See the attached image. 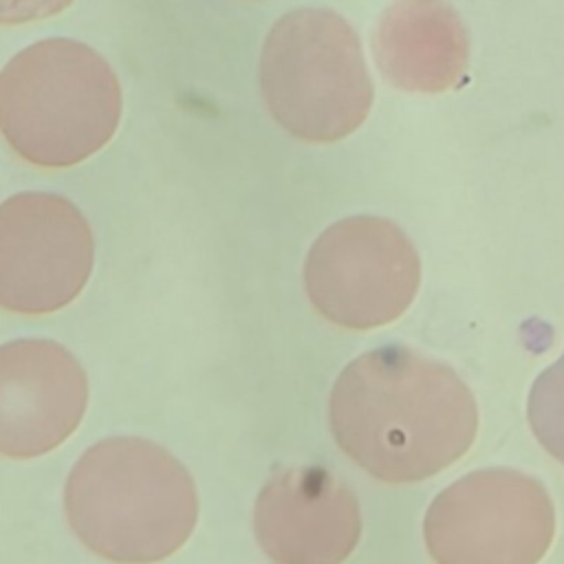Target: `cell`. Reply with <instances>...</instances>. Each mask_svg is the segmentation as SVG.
<instances>
[{
	"label": "cell",
	"instance_id": "cell-1",
	"mask_svg": "<svg viewBox=\"0 0 564 564\" xmlns=\"http://www.w3.org/2000/svg\"><path fill=\"white\" fill-rule=\"evenodd\" d=\"M330 432L339 449L388 482L430 478L474 441L478 414L452 368L403 346L350 361L330 392Z\"/></svg>",
	"mask_w": 564,
	"mask_h": 564
},
{
	"label": "cell",
	"instance_id": "cell-2",
	"mask_svg": "<svg viewBox=\"0 0 564 564\" xmlns=\"http://www.w3.org/2000/svg\"><path fill=\"white\" fill-rule=\"evenodd\" d=\"M64 509L93 553L115 562H154L185 544L198 498L189 471L167 449L115 436L95 443L75 463Z\"/></svg>",
	"mask_w": 564,
	"mask_h": 564
},
{
	"label": "cell",
	"instance_id": "cell-3",
	"mask_svg": "<svg viewBox=\"0 0 564 564\" xmlns=\"http://www.w3.org/2000/svg\"><path fill=\"white\" fill-rule=\"evenodd\" d=\"M121 88L110 64L88 44L40 40L0 73V134L40 167L75 165L115 134Z\"/></svg>",
	"mask_w": 564,
	"mask_h": 564
},
{
	"label": "cell",
	"instance_id": "cell-4",
	"mask_svg": "<svg viewBox=\"0 0 564 564\" xmlns=\"http://www.w3.org/2000/svg\"><path fill=\"white\" fill-rule=\"evenodd\" d=\"M260 90L271 117L313 143L344 139L372 104L359 37L330 9H293L271 26L260 55Z\"/></svg>",
	"mask_w": 564,
	"mask_h": 564
},
{
	"label": "cell",
	"instance_id": "cell-5",
	"mask_svg": "<svg viewBox=\"0 0 564 564\" xmlns=\"http://www.w3.org/2000/svg\"><path fill=\"white\" fill-rule=\"evenodd\" d=\"M304 284L313 306L333 324L372 328L399 317L419 284V258L401 229L355 216L330 225L311 247Z\"/></svg>",
	"mask_w": 564,
	"mask_h": 564
},
{
	"label": "cell",
	"instance_id": "cell-6",
	"mask_svg": "<svg viewBox=\"0 0 564 564\" xmlns=\"http://www.w3.org/2000/svg\"><path fill=\"white\" fill-rule=\"evenodd\" d=\"M95 238L64 196L20 192L0 203V306L44 315L70 304L93 271Z\"/></svg>",
	"mask_w": 564,
	"mask_h": 564
},
{
	"label": "cell",
	"instance_id": "cell-7",
	"mask_svg": "<svg viewBox=\"0 0 564 564\" xmlns=\"http://www.w3.org/2000/svg\"><path fill=\"white\" fill-rule=\"evenodd\" d=\"M88 401L82 364L51 339L0 346V456L33 458L79 425Z\"/></svg>",
	"mask_w": 564,
	"mask_h": 564
},
{
	"label": "cell",
	"instance_id": "cell-8",
	"mask_svg": "<svg viewBox=\"0 0 564 564\" xmlns=\"http://www.w3.org/2000/svg\"><path fill=\"white\" fill-rule=\"evenodd\" d=\"M253 529L262 551L280 564L341 562L361 531L355 494L324 467L275 471L260 489Z\"/></svg>",
	"mask_w": 564,
	"mask_h": 564
},
{
	"label": "cell",
	"instance_id": "cell-9",
	"mask_svg": "<svg viewBox=\"0 0 564 564\" xmlns=\"http://www.w3.org/2000/svg\"><path fill=\"white\" fill-rule=\"evenodd\" d=\"M553 529L544 489L516 471H478L452 485L434 500L425 520L430 551L500 549V560H513L516 549L544 551ZM538 555V553H535ZM516 560H520L516 555Z\"/></svg>",
	"mask_w": 564,
	"mask_h": 564
},
{
	"label": "cell",
	"instance_id": "cell-10",
	"mask_svg": "<svg viewBox=\"0 0 564 564\" xmlns=\"http://www.w3.org/2000/svg\"><path fill=\"white\" fill-rule=\"evenodd\" d=\"M383 77L403 90L438 93L465 73L469 37L445 0H397L372 37Z\"/></svg>",
	"mask_w": 564,
	"mask_h": 564
},
{
	"label": "cell",
	"instance_id": "cell-11",
	"mask_svg": "<svg viewBox=\"0 0 564 564\" xmlns=\"http://www.w3.org/2000/svg\"><path fill=\"white\" fill-rule=\"evenodd\" d=\"M529 421L540 443L564 463V355L533 383Z\"/></svg>",
	"mask_w": 564,
	"mask_h": 564
},
{
	"label": "cell",
	"instance_id": "cell-12",
	"mask_svg": "<svg viewBox=\"0 0 564 564\" xmlns=\"http://www.w3.org/2000/svg\"><path fill=\"white\" fill-rule=\"evenodd\" d=\"M73 0H0V24L13 26L44 20L64 11Z\"/></svg>",
	"mask_w": 564,
	"mask_h": 564
}]
</instances>
